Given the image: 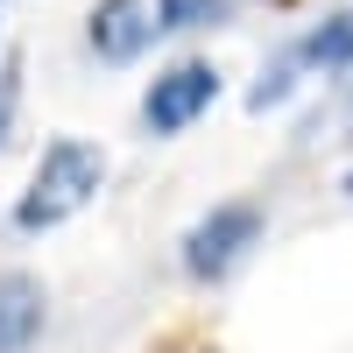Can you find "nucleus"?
Listing matches in <instances>:
<instances>
[{
  "label": "nucleus",
  "instance_id": "1",
  "mask_svg": "<svg viewBox=\"0 0 353 353\" xmlns=\"http://www.w3.org/2000/svg\"><path fill=\"white\" fill-rule=\"evenodd\" d=\"M99 184H106V149H99V141H78V134L50 141L43 163H36V176H28V191H21V205H14V226H21V233L64 226L71 212L92 205Z\"/></svg>",
  "mask_w": 353,
  "mask_h": 353
},
{
  "label": "nucleus",
  "instance_id": "2",
  "mask_svg": "<svg viewBox=\"0 0 353 353\" xmlns=\"http://www.w3.org/2000/svg\"><path fill=\"white\" fill-rule=\"evenodd\" d=\"M254 241H261V205H212V212L184 233V269H191L198 283H212V276H226Z\"/></svg>",
  "mask_w": 353,
  "mask_h": 353
},
{
  "label": "nucleus",
  "instance_id": "3",
  "mask_svg": "<svg viewBox=\"0 0 353 353\" xmlns=\"http://www.w3.org/2000/svg\"><path fill=\"white\" fill-rule=\"evenodd\" d=\"M212 99H219V71H212V64H198V57H184V64H170V71L149 85V99H141V121H149V134H184Z\"/></svg>",
  "mask_w": 353,
  "mask_h": 353
},
{
  "label": "nucleus",
  "instance_id": "4",
  "mask_svg": "<svg viewBox=\"0 0 353 353\" xmlns=\"http://www.w3.org/2000/svg\"><path fill=\"white\" fill-rule=\"evenodd\" d=\"M156 36H170L163 0H99V8H92V50L106 57V64H128V57H141Z\"/></svg>",
  "mask_w": 353,
  "mask_h": 353
},
{
  "label": "nucleus",
  "instance_id": "5",
  "mask_svg": "<svg viewBox=\"0 0 353 353\" xmlns=\"http://www.w3.org/2000/svg\"><path fill=\"white\" fill-rule=\"evenodd\" d=\"M36 332H43V283L0 276V353H28Z\"/></svg>",
  "mask_w": 353,
  "mask_h": 353
},
{
  "label": "nucleus",
  "instance_id": "6",
  "mask_svg": "<svg viewBox=\"0 0 353 353\" xmlns=\"http://www.w3.org/2000/svg\"><path fill=\"white\" fill-rule=\"evenodd\" d=\"M304 57H311V64H353V14H332L325 28H318V36L304 43Z\"/></svg>",
  "mask_w": 353,
  "mask_h": 353
},
{
  "label": "nucleus",
  "instance_id": "7",
  "mask_svg": "<svg viewBox=\"0 0 353 353\" xmlns=\"http://www.w3.org/2000/svg\"><path fill=\"white\" fill-rule=\"evenodd\" d=\"M14 106H21V57L0 64V141L14 134Z\"/></svg>",
  "mask_w": 353,
  "mask_h": 353
},
{
  "label": "nucleus",
  "instance_id": "8",
  "mask_svg": "<svg viewBox=\"0 0 353 353\" xmlns=\"http://www.w3.org/2000/svg\"><path fill=\"white\" fill-rule=\"evenodd\" d=\"M163 14L170 28H205V21H219V0H163Z\"/></svg>",
  "mask_w": 353,
  "mask_h": 353
},
{
  "label": "nucleus",
  "instance_id": "9",
  "mask_svg": "<svg viewBox=\"0 0 353 353\" xmlns=\"http://www.w3.org/2000/svg\"><path fill=\"white\" fill-rule=\"evenodd\" d=\"M346 191H353V176H346Z\"/></svg>",
  "mask_w": 353,
  "mask_h": 353
}]
</instances>
